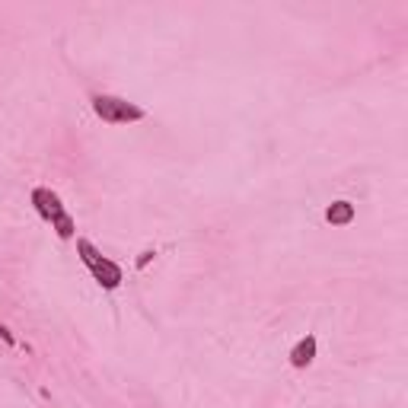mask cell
I'll use <instances>...</instances> for the list:
<instances>
[{
  "label": "cell",
  "instance_id": "3957f363",
  "mask_svg": "<svg viewBox=\"0 0 408 408\" xmlns=\"http://www.w3.org/2000/svg\"><path fill=\"white\" fill-rule=\"evenodd\" d=\"M32 204H35V211H39L45 221H51V223H55L61 214H67V211H64V204H61V198H58V192H51V188H35V192H32Z\"/></svg>",
  "mask_w": 408,
  "mask_h": 408
},
{
  "label": "cell",
  "instance_id": "52a82bcc",
  "mask_svg": "<svg viewBox=\"0 0 408 408\" xmlns=\"http://www.w3.org/2000/svg\"><path fill=\"white\" fill-rule=\"evenodd\" d=\"M0 338L7 341V345H13V335H10V329H7V325H0Z\"/></svg>",
  "mask_w": 408,
  "mask_h": 408
},
{
  "label": "cell",
  "instance_id": "ba28073f",
  "mask_svg": "<svg viewBox=\"0 0 408 408\" xmlns=\"http://www.w3.org/2000/svg\"><path fill=\"white\" fill-rule=\"evenodd\" d=\"M150 258H153V252H144V256H140V258H138V268H144V265H147V262H150Z\"/></svg>",
  "mask_w": 408,
  "mask_h": 408
},
{
  "label": "cell",
  "instance_id": "7a4b0ae2",
  "mask_svg": "<svg viewBox=\"0 0 408 408\" xmlns=\"http://www.w3.org/2000/svg\"><path fill=\"white\" fill-rule=\"evenodd\" d=\"M93 112L103 121H109V125H128V121H140L144 118L140 105L128 103V99H118V96H105V93L93 96Z\"/></svg>",
  "mask_w": 408,
  "mask_h": 408
},
{
  "label": "cell",
  "instance_id": "277c9868",
  "mask_svg": "<svg viewBox=\"0 0 408 408\" xmlns=\"http://www.w3.org/2000/svg\"><path fill=\"white\" fill-rule=\"evenodd\" d=\"M316 348H319L316 335H306V338H300L297 345H294V351H291V367H297V370L310 367L312 360H316Z\"/></svg>",
  "mask_w": 408,
  "mask_h": 408
},
{
  "label": "cell",
  "instance_id": "8992f818",
  "mask_svg": "<svg viewBox=\"0 0 408 408\" xmlns=\"http://www.w3.org/2000/svg\"><path fill=\"white\" fill-rule=\"evenodd\" d=\"M51 227H55V233L61 236V239H70V236H74V217H70V214H61L55 223H51Z\"/></svg>",
  "mask_w": 408,
  "mask_h": 408
},
{
  "label": "cell",
  "instance_id": "5b68a950",
  "mask_svg": "<svg viewBox=\"0 0 408 408\" xmlns=\"http://www.w3.org/2000/svg\"><path fill=\"white\" fill-rule=\"evenodd\" d=\"M325 221L332 223V227H348L354 221V204L351 201H332L325 208Z\"/></svg>",
  "mask_w": 408,
  "mask_h": 408
},
{
  "label": "cell",
  "instance_id": "6da1fadb",
  "mask_svg": "<svg viewBox=\"0 0 408 408\" xmlns=\"http://www.w3.org/2000/svg\"><path fill=\"white\" fill-rule=\"evenodd\" d=\"M77 252H80L84 265L90 268V275L99 281V287H105V291H115V287H121V281H125L121 268H118L112 258H105L90 239H77Z\"/></svg>",
  "mask_w": 408,
  "mask_h": 408
}]
</instances>
